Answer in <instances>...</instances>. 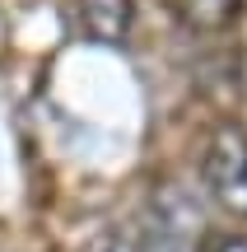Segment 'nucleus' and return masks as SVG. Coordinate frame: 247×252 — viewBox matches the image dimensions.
I'll return each mask as SVG.
<instances>
[{
    "label": "nucleus",
    "mask_w": 247,
    "mask_h": 252,
    "mask_svg": "<svg viewBox=\"0 0 247 252\" xmlns=\"http://www.w3.org/2000/svg\"><path fill=\"white\" fill-rule=\"evenodd\" d=\"M192 252H247V234H238V229H210V234L196 238Z\"/></svg>",
    "instance_id": "obj_4"
},
{
    "label": "nucleus",
    "mask_w": 247,
    "mask_h": 252,
    "mask_svg": "<svg viewBox=\"0 0 247 252\" xmlns=\"http://www.w3.org/2000/svg\"><path fill=\"white\" fill-rule=\"evenodd\" d=\"M70 19L80 37L121 47L131 37V24H136V5L131 0H70Z\"/></svg>",
    "instance_id": "obj_2"
},
{
    "label": "nucleus",
    "mask_w": 247,
    "mask_h": 252,
    "mask_svg": "<svg viewBox=\"0 0 247 252\" xmlns=\"http://www.w3.org/2000/svg\"><path fill=\"white\" fill-rule=\"evenodd\" d=\"M164 5L192 28H220L238 14V0H164Z\"/></svg>",
    "instance_id": "obj_3"
},
{
    "label": "nucleus",
    "mask_w": 247,
    "mask_h": 252,
    "mask_svg": "<svg viewBox=\"0 0 247 252\" xmlns=\"http://www.w3.org/2000/svg\"><path fill=\"white\" fill-rule=\"evenodd\" d=\"M89 252H145V248H140L136 238H126V234H103Z\"/></svg>",
    "instance_id": "obj_5"
},
{
    "label": "nucleus",
    "mask_w": 247,
    "mask_h": 252,
    "mask_svg": "<svg viewBox=\"0 0 247 252\" xmlns=\"http://www.w3.org/2000/svg\"><path fill=\"white\" fill-rule=\"evenodd\" d=\"M201 182L224 215L247 220V131L238 122H224L205 135Z\"/></svg>",
    "instance_id": "obj_1"
}]
</instances>
